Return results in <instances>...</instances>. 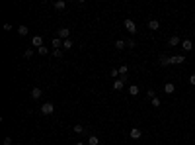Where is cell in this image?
Masks as SVG:
<instances>
[{"label":"cell","instance_id":"obj_31","mask_svg":"<svg viewBox=\"0 0 195 145\" xmlns=\"http://www.w3.org/2000/svg\"><path fill=\"white\" fill-rule=\"evenodd\" d=\"M74 145H86V143H82V141H76V143H74Z\"/></svg>","mask_w":195,"mask_h":145},{"label":"cell","instance_id":"obj_10","mask_svg":"<svg viewBox=\"0 0 195 145\" xmlns=\"http://www.w3.org/2000/svg\"><path fill=\"white\" fill-rule=\"evenodd\" d=\"M158 28H160V22H158V20H150V22H148V30H150V31H156Z\"/></svg>","mask_w":195,"mask_h":145},{"label":"cell","instance_id":"obj_2","mask_svg":"<svg viewBox=\"0 0 195 145\" xmlns=\"http://www.w3.org/2000/svg\"><path fill=\"white\" fill-rule=\"evenodd\" d=\"M123 26H125V30L129 31V34H137V26H135V22H133V20L127 18L125 22H123Z\"/></svg>","mask_w":195,"mask_h":145},{"label":"cell","instance_id":"obj_14","mask_svg":"<svg viewBox=\"0 0 195 145\" xmlns=\"http://www.w3.org/2000/svg\"><path fill=\"white\" fill-rule=\"evenodd\" d=\"M53 47L61 49V47H63V39H61V37H53Z\"/></svg>","mask_w":195,"mask_h":145},{"label":"cell","instance_id":"obj_5","mask_svg":"<svg viewBox=\"0 0 195 145\" xmlns=\"http://www.w3.org/2000/svg\"><path fill=\"white\" fill-rule=\"evenodd\" d=\"M123 86H125V78H115V82H113V88L115 90H123Z\"/></svg>","mask_w":195,"mask_h":145},{"label":"cell","instance_id":"obj_12","mask_svg":"<svg viewBox=\"0 0 195 145\" xmlns=\"http://www.w3.org/2000/svg\"><path fill=\"white\" fill-rule=\"evenodd\" d=\"M181 47H184V51H191V49H193V43L189 39H184V41H181Z\"/></svg>","mask_w":195,"mask_h":145},{"label":"cell","instance_id":"obj_30","mask_svg":"<svg viewBox=\"0 0 195 145\" xmlns=\"http://www.w3.org/2000/svg\"><path fill=\"white\" fill-rule=\"evenodd\" d=\"M4 145H12V137H6V139H4Z\"/></svg>","mask_w":195,"mask_h":145},{"label":"cell","instance_id":"obj_29","mask_svg":"<svg viewBox=\"0 0 195 145\" xmlns=\"http://www.w3.org/2000/svg\"><path fill=\"white\" fill-rule=\"evenodd\" d=\"M189 84L195 86V74H191V77H189Z\"/></svg>","mask_w":195,"mask_h":145},{"label":"cell","instance_id":"obj_13","mask_svg":"<svg viewBox=\"0 0 195 145\" xmlns=\"http://www.w3.org/2000/svg\"><path fill=\"white\" fill-rule=\"evenodd\" d=\"M53 8H55V10H64V8H66V2H64V0H59V2L53 4Z\"/></svg>","mask_w":195,"mask_h":145},{"label":"cell","instance_id":"obj_9","mask_svg":"<svg viewBox=\"0 0 195 145\" xmlns=\"http://www.w3.org/2000/svg\"><path fill=\"white\" fill-rule=\"evenodd\" d=\"M180 43H181V39H180L178 35H172V37L168 39V45H170V47H176V45H180Z\"/></svg>","mask_w":195,"mask_h":145},{"label":"cell","instance_id":"obj_16","mask_svg":"<svg viewBox=\"0 0 195 145\" xmlns=\"http://www.w3.org/2000/svg\"><path fill=\"white\" fill-rule=\"evenodd\" d=\"M139 92H140V90H139V86H137V84H131L129 86V94H131V96H137Z\"/></svg>","mask_w":195,"mask_h":145},{"label":"cell","instance_id":"obj_3","mask_svg":"<svg viewBox=\"0 0 195 145\" xmlns=\"http://www.w3.org/2000/svg\"><path fill=\"white\" fill-rule=\"evenodd\" d=\"M31 45H33V47H37V49L43 47V37H41V35H33L31 37Z\"/></svg>","mask_w":195,"mask_h":145},{"label":"cell","instance_id":"obj_27","mask_svg":"<svg viewBox=\"0 0 195 145\" xmlns=\"http://www.w3.org/2000/svg\"><path fill=\"white\" fill-rule=\"evenodd\" d=\"M109 74H111V77H117V74H119V69H111Z\"/></svg>","mask_w":195,"mask_h":145},{"label":"cell","instance_id":"obj_7","mask_svg":"<svg viewBox=\"0 0 195 145\" xmlns=\"http://www.w3.org/2000/svg\"><path fill=\"white\" fill-rule=\"evenodd\" d=\"M59 37H61V39H68V37H70V30H68V28H61V30H59Z\"/></svg>","mask_w":195,"mask_h":145},{"label":"cell","instance_id":"obj_4","mask_svg":"<svg viewBox=\"0 0 195 145\" xmlns=\"http://www.w3.org/2000/svg\"><path fill=\"white\" fill-rule=\"evenodd\" d=\"M129 135H131V139H140L143 137V131H140L139 127H133V130L129 131Z\"/></svg>","mask_w":195,"mask_h":145},{"label":"cell","instance_id":"obj_25","mask_svg":"<svg viewBox=\"0 0 195 145\" xmlns=\"http://www.w3.org/2000/svg\"><path fill=\"white\" fill-rule=\"evenodd\" d=\"M53 55L55 57H63V49H53Z\"/></svg>","mask_w":195,"mask_h":145},{"label":"cell","instance_id":"obj_22","mask_svg":"<svg viewBox=\"0 0 195 145\" xmlns=\"http://www.w3.org/2000/svg\"><path fill=\"white\" fill-rule=\"evenodd\" d=\"M63 47L64 49H70V47H72V39H64L63 41Z\"/></svg>","mask_w":195,"mask_h":145},{"label":"cell","instance_id":"obj_19","mask_svg":"<svg viewBox=\"0 0 195 145\" xmlns=\"http://www.w3.org/2000/svg\"><path fill=\"white\" fill-rule=\"evenodd\" d=\"M127 73H129V67H127V65H121V67H119V74H121L123 78L127 77Z\"/></svg>","mask_w":195,"mask_h":145},{"label":"cell","instance_id":"obj_24","mask_svg":"<svg viewBox=\"0 0 195 145\" xmlns=\"http://www.w3.org/2000/svg\"><path fill=\"white\" fill-rule=\"evenodd\" d=\"M74 133H84V126H74Z\"/></svg>","mask_w":195,"mask_h":145},{"label":"cell","instance_id":"obj_8","mask_svg":"<svg viewBox=\"0 0 195 145\" xmlns=\"http://www.w3.org/2000/svg\"><path fill=\"white\" fill-rule=\"evenodd\" d=\"M41 94H43V90H41L39 86H35V88L31 90V98H33V100H39V98H41Z\"/></svg>","mask_w":195,"mask_h":145},{"label":"cell","instance_id":"obj_18","mask_svg":"<svg viewBox=\"0 0 195 145\" xmlns=\"http://www.w3.org/2000/svg\"><path fill=\"white\" fill-rule=\"evenodd\" d=\"M115 47H117V49H125L127 47V41L125 39H117V41H115Z\"/></svg>","mask_w":195,"mask_h":145},{"label":"cell","instance_id":"obj_17","mask_svg":"<svg viewBox=\"0 0 195 145\" xmlns=\"http://www.w3.org/2000/svg\"><path fill=\"white\" fill-rule=\"evenodd\" d=\"M150 102H152V106H154V108H160V106H162V100H160L158 96H154V98H150Z\"/></svg>","mask_w":195,"mask_h":145},{"label":"cell","instance_id":"obj_1","mask_svg":"<svg viewBox=\"0 0 195 145\" xmlns=\"http://www.w3.org/2000/svg\"><path fill=\"white\" fill-rule=\"evenodd\" d=\"M39 110H41V114H43V116H51L53 112H55V106H53V102H45Z\"/></svg>","mask_w":195,"mask_h":145},{"label":"cell","instance_id":"obj_23","mask_svg":"<svg viewBox=\"0 0 195 145\" xmlns=\"http://www.w3.org/2000/svg\"><path fill=\"white\" fill-rule=\"evenodd\" d=\"M37 53H39V55H47V53H49V49L43 45V47H39V49H37Z\"/></svg>","mask_w":195,"mask_h":145},{"label":"cell","instance_id":"obj_28","mask_svg":"<svg viewBox=\"0 0 195 145\" xmlns=\"http://www.w3.org/2000/svg\"><path fill=\"white\" fill-rule=\"evenodd\" d=\"M135 45H137L135 39H129V41H127V47H135Z\"/></svg>","mask_w":195,"mask_h":145},{"label":"cell","instance_id":"obj_26","mask_svg":"<svg viewBox=\"0 0 195 145\" xmlns=\"http://www.w3.org/2000/svg\"><path fill=\"white\" fill-rule=\"evenodd\" d=\"M31 55H33V49H26V53H24V57H27V59H30Z\"/></svg>","mask_w":195,"mask_h":145},{"label":"cell","instance_id":"obj_15","mask_svg":"<svg viewBox=\"0 0 195 145\" xmlns=\"http://www.w3.org/2000/svg\"><path fill=\"white\" fill-rule=\"evenodd\" d=\"M160 65H162V67H168V65H172V57H160Z\"/></svg>","mask_w":195,"mask_h":145},{"label":"cell","instance_id":"obj_21","mask_svg":"<svg viewBox=\"0 0 195 145\" xmlns=\"http://www.w3.org/2000/svg\"><path fill=\"white\" fill-rule=\"evenodd\" d=\"M18 34L22 35V37H26V35H27V28H26V26H20V28H18Z\"/></svg>","mask_w":195,"mask_h":145},{"label":"cell","instance_id":"obj_11","mask_svg":"<svg viewBox=\"0 0 195 145\" xmlns=\"http://www.w3.org/2000/svg\"><path fill=\"white\" fill-rule=\"evenodd\" d=\"M180 63H185V57L184 55H174L172 57V65H180Z\"/></svg>","mask_w":195,"mask_h":145},{"label":"cell","instance_id":"obj_6","mask_svg":"<svg viewBox=\"0 0 195 145\" xmlns=\"http://www.w3.org/2000/svg\"><path fill=\"white\" fill-rule=\"evenodd\" d=\"M164 92L166 94H174L176 92V84H174V82H166L164 84Z\"/></svg>","mask_w":195,"mask_h":145},{"label":"cell","instance_id":"obj_20","mask_svg":"<svg viewBox=\"0 0 195 145\" xmlns=\"http://www.w3.org/2000/svg\"><path fill=\"white\" fill-rule=\"evenodd\" d=\"M88 145H99V139L96 137V135H90V139H88Z\"/></svg>","mask_w":195,"mask_h":145}]
</instances>
